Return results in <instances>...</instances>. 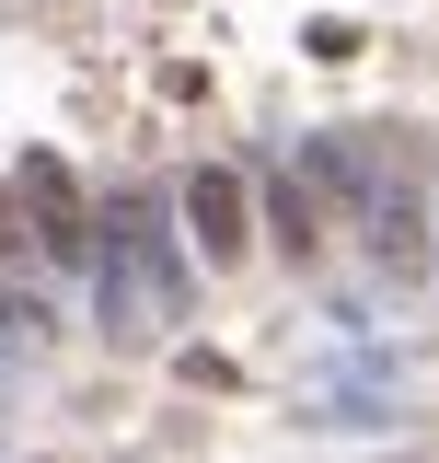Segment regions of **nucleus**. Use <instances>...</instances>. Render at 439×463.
<instances>
[{"mask_svg":"<svg viewBox=\"0 0 439 463\" xmlns=\"http://www.w3.org/2000/svg\"><path fill=\"white\" fill-rule=\"evenodd\" d=\"M23 197H35V243H47L58 267H81L93 255V221H81V185H70V163L58 151H23V174H12Z\"/></svg>","mask_w":439,"mask_h":463,"instance_id":"f257e3e1","label":"nucleus"},{"mask_svg":"<svg viewBox=\"0 0 439 463\" xmlns=\"http://www.w3.org/2000/svg\"><path fill=\"white\" fill-rule=\"evenodd\" d=\"M255 197H243V174H185V232H197V255H209V267H243V243H255Z\"/></svg>","mask_w":439,"mask_h":463,"instance_id":"f03ea898","label":"nucleus"},{"mask_svg":"<svg viewBox=\"0 0 439 463\" xmlns=\"http://www.w3.org/2000/svg\"><path fill=\"white\" fill-rule=\"evenodd\" d=\"M277 243H289V255H301V267H313V255H324V221H313V197H301V174H289V185H277Z\"/></svg>","mask_w":439,"mask_h":463,"instance_id":"7ed1b4c3","label":"nucleus"},{"mask_svg":"<svg viewBox=\"0 0 439 463\" xmlns=\"http://www.w3.org/2000/svg\"><path fill=\"white\" fill-rule=\"evenodd\" d=\"M0 325H12V289H0Z\"/></svg>","mask_w":439,"mask_h":463,"instance_id":"20e7f679","label":"nucleus"}]
</instances>
